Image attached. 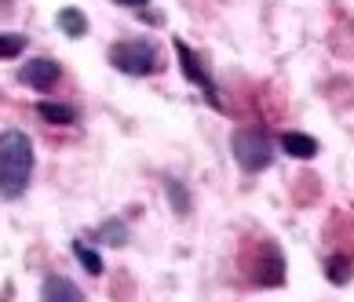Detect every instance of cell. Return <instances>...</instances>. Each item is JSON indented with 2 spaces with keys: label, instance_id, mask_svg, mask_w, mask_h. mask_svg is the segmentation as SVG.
Wrapping results in <instances>:
<instances>
[{
  "label": "cell",
  "instance_id": "13",
  "mask_svg": "<svg viewBox=\"0 0 354 302\" xmlns=\"http://www.w3.org/2000/svg\"><path fill=\"white\" fill-rule=\"evenodd\" d=\"M325 273H329V281H333V284L344 288V284L351 281V273H354V262H351L347 255H333L329 262H325Z\"/></svg>",
  "mask_w": 354,
  "mask_h": 302
},
{
  "label": "cell",
  "instance_id": "5",
  "mask_svg": "<svg viewBox=\"0 0 354 302\" xmlns=\"http://www.w3.org/2000/svg\"><path fill=\"white\" fill-rule=\"evenodd\" d=\"M19 81L33 91H51L59 81H62V66L55 59H30L19 70Z\"/></svg>",
  "mask_w": 354,
  "mask_h": 302
},
{
  "label": "cell",
  "instance_id": "6",
  "mask_svg": "<svg viewBox=\"0 0 354 302\" xmlns=\"http://www.w3.org/2000/svg\"><path fill=\"white\" fill-rule=\"evenodd\" d=\"M278 146L288 157H296V161H314L318 150H322V142L314 139V135H307V131H285V135L278 139Z\"/></svg>",
  "mask_w": 354,
  "mask_h": 302
},
{
  "label": "cell",
  "instance_id": "8",
  "mask_svg": "<svg viewBox=\"0 0 354 302\" xmlns=\"http://www.w3.org/2000/svg\"><path fill=\"white\" fill-rule=\"evenodd\" d=\"M165 193H168V208H172L176 215H190V212H194V197H190V190L183 186L179 179L168 175V179H165Z\"/></svg>",
  "mask_w": 354,
  "mask_h": 302
},
{
  "label": "cell",
  "instance_id": "9",
  "mask_svg": "<svg viewBox=\"0 0 354 302\" xmlns=\"http://www.w3.org/2000/svg\"><path fill=\"white\" fill-rule=\"evenodd\" d=\"M37 113H41V121L48 124H77V110L66 106V102H37Z\"/></svg>",
  "mask_w": 354,
  "mask_h": 302
},
{
  "label": "cell",
  "instance_id": "15",
  "mask_svg": "<svg viewBox=\"0 0 354 302\" xmlns=\"http://www.w3.org/2000/svg\"><path fill=\"white\" fill-rule=\"evenodd\" d=\"M113 4H121V8H147L150 0H113Z\"/></svg>",
  "mask_w": 354,
  "mask_h": 302
},
{
  "label": "cell",
  "instance_id": "12",
  "mask_svg": "<svg viewBox=\"0 0 354 302\" xmlns=\"http://www.w3.org/2000/svg\"><path fill=\"white\" fill-rule=\"evenodd\" d=\"M73 255H77V262H81L91 277H102V255L95 252V248H88L84 241H73Z\"/></svg>",
  "mask_w": 354,
  "mask_h": 302
},
{
  "label": "cell",
  "instance_id": "11",
  "mask_svg": "<svg viewBox=\"0 0 354 302\" xmlns=\"http://www.w3.org/2000/svg\"><path fill=\"white\" fill-rule=\"evenodd\" d=\"M95 241H99V244H110V248H121V244L128 241V226H124L121 219H106V222L95 230Z\"/></svg>",
  "mask_w": 354,
  "mask_h": 302
},
{
  "label": "cell",
  "instance_id": "14",
  "mask_svg": "<svg viewBox=\"0 0 354 302\" xmlns=\"http://www.w3.org/2000/svg\"><path fill=\"white\" fill-rule=\"evenodd\" d=\"M26 51V37L22 33H0V59H15Z\"/></svg>",
  "mask_w": 354,
  "mask_h": 302
},
{
  "label": "cell",
  "instance_id": "7",
  "mask_svg": "<svg viewBox=\"0 0 354 302\" xmlns=\"http://www.w3.org/2000/svg\"><path fill=\"white\" fill-rule=\"evenodd\" d=\"M41 299H44V302H51V299H84V292H81L73 281L59 277V273H51V277H44V284H41Z\"/></svg>",
  "mask_w": 354,
  "mask_h": 302
},
{
  "label": "cell",
  "instance_id": "4",
  "mask_svg": "<svg viewBox=\"0 0 354 302\" xmlns=\"http://www.w3.org/2000/svg\"><path fill=\"white\" fill-rule=\"evenodd\" d=\"M172 48H176V59H179V70H183V77H187V81L194 84L205 95V102L212 110H223V99H219V88H216V77L208 73V66H205V59L198 55V51H194L187 41H172Z\"/></svg>",
  "mask_w": 354,
  "mask_h": 302
},
{
  "label": "cell",
  "instance_id": "10",
  "mask_svg": "<svg viewBox=\"0 0 354 302\" xmlns=\"http://www.w3.org/2000/svg\"><path fill=\"white\" fill-rule=\"evenodd\" d=\"M59 30L66 33V37H84L88 33V19H84V11H77V8H62L59 11Z\"/></svg>",
  "mask_w": 354,
  "mask_h": 302
},
{
  "label": "cell",
  "instance_id": "3",
  "mask_svg": "<svg viewBox=\"0 0 354 302\" xmlns=\"http://www.w3.org/2000/svg\"><path fill=\"white\" fill-rule=\"evenodd\" d=\"M106 59L113 70H121L128 77H150V73H161L165 70V59L161 51H157L153 41H117Z\"/></svg>",
  "mask_w": 354,
  "mask_h": 302
},
{
  "label": "cell",
  "instance_id": "2",
  "mask_svg": "<svg viewBox=\"0 0 354 302\" xmlns=\"http://www.w3.org/2000/svg\"><path fill=\"white\" fill-rule=\"evenodd\" d=\"M230 153H234V164L245 175H259L274 164V139L267 128L248 124V128H238L230 135Z\"/></svg>",
  "mask_w": 354,
  "mask_h": 302
},
{
  "label": "cell",
  "instance_id": "1",
  "mask_svg": "<svg viewBox=\"0 0 354 302\" xmlns=\"http://www.w3.org/2000/svg\"><path fill=\"white\" fill-rule=\"evenodd\" d=\"M33 164H37V153L30 135L19 128L0 131V197L4 201H19L30 190Z\"/></svg>",
  "mask_w": 354,
  "mask_h": 302
}]
</instances>
